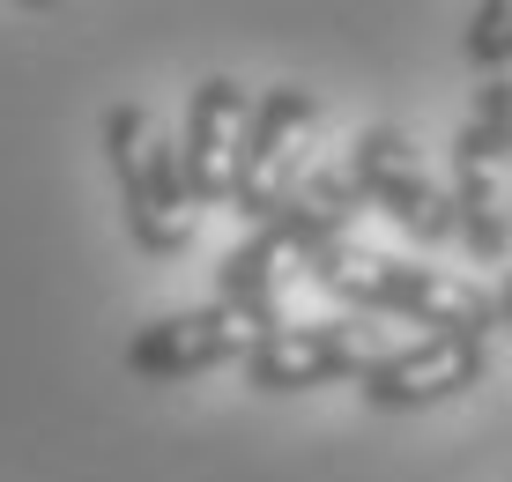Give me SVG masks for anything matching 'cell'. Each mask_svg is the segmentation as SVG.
<instances>
[{"label":"cell","instance_id":"11","mask_svg":"<svg viewBox=\"0 0 512 482\" xmlns=\"http://www.w3.org/2000/svg\"><path fill=\"white\" fill-rule=\"evenodd\" d=\"M461 60H468L483 82L512 75V0H483V8L468 15V30H461Z\"/></svg>","mask_w":512,"mask_h":482},{"label":"cell","instance_id":"9","mask_svg":"<svg viewBox=\"0 0 512 482\" xmlns=\"http://www.w3.org/2000/svg\"><path fill=\"white\" fill-rule=\"evenodd\" d=\"M453 238L483 267L512 260V156L475 119L453 134Z\"/></svg>","mask_w":512,"mask_h":482},{"label":"cell","instance_id":"1","mask_svg":"<svg viewBox=\"0 0 512 482\" xmlns=\"http://www.w3.org/2000/svg\"><path fill=\"white\" fill-rule=\"evenodd\" d=\"M305 275L357 319H401L423 334H483V342L498 334V297L431 260H401V253H372L357 238H334L327 253H312Z\"/></svg>","mask_w":512,"mask_h":482},{"label":"cell","instance_id":"4","mask_svg":"<svg viewBox=\"0 0 512 482\" xmlns=\"http://www.w3.org/2000/svg\"><path fill=\"white\" fill-rule=\"evenodd\" d=\"M320 127V97L305 82H275L253 97V119H245V149H238V193L231 208L245 223H275L282 201L305 178V141Z\"/></svg>","mask_w":512,"mask_h":482},{"label":"cell","instance_id":"7","mask_svg":"<svg viewBox=\"0 0 512 482\" xmlns=\"http://www.w3.org/2000/svg\"><path fill=\"white\" fill-rule=\"evenodd\" d=\"M483 371H490L483 334H416L401 349H379V364L357 379V394L379 416H416V408L461 401L468 386H483Z\"/></svg>","mask_w":512,"mask_h":482},{"label":"cell","instance_id":"12","mask_svg":"<svg viewBox=\"0 0 512 482\" xmlns=\"http://www.w3.org/2000/svg\"><path fill=\"white\" fill-rule=\"evenodd\" d=\"M475 127H483V134L512 156V75H498V82L475 89Z\"/></svg>","mask_w":512,"mask_h":482},{"label":"cell","instance_id":"13","mask_svg":"<svg viewBox=\"0 0 512 482\" xmlns=\"http://www.w3.org/2000/svg\"><path fill=\"white\" fill-rule=\"evenodd\" d=\"M498 327H512V267H505V282H498Z\"/></svg>","mask_w":512,"mask_h":482},{"label":"cell","instance_id":"3","mask_svg":"<svg viewBox=\"0 0 512 482\" xmlns=\"http://www.w3.org/2000/svg\"><path fill=\"white\" fill-rule=\"evenodd\" d=\"M342 171H349V186H357V201L372 208V216H386L409 245H446L453 238V193L431 178L423 149L401 127H364L349 141Z\"/></svg>","mask_w":512,"mask_h":482},{"label":"cell","instance_id":"6","mask_svg":"<svg viewBox=\"0 0 512 482\" xmlns=\"http://www.w3.org/2000/svg\"><path fill=\"white\" fill-rule=\"evenodd\" d=\"M260 342V327L231 305H186V312H164L149 327H134L127 342V371L141 386H179V379H201V371H223V364H245Z\"/></svg>","mask_w":512,"mask_h":482},{"label":"cell","instance_id":"8","mask_svg":"<svg viewBox=\"0 0 512 482\" xmlns=\"http://www.w3.org/2000/svg\"><path fill=\"white\" fill-rule=\"evenodd\" d=\"M245 119H253V97L231 75L193 82L186 97V134H179V164H186V193L193 208H231L238 193V149H245Z\"/></svg>","mask_w":512,"mask_h":482},{"label":"cell","instance_id":"10","mask_svg":"<svg viewBox=\"0 0 512 482\" xmlns=\"http://www.w3.org/2000/svg\"><path fill=\"white\" fill-rule=\"evenodd\" d=\"M312 253H305V238H297L290 223H253L245 238L223 253V267H216V305H231V312H245L260 334H275L282 327V275L290 267H305Z\"/></svg>","mask_w":512,"mask_h":482},{"label":"cell","instance_id":"5","mask_svg":"<svg viewBox=\"0 0 512 482\" xmlns=\"http://www.w3.org/2000/svg\"><path fill=\"white\" fill-rule=\"evenodd\" d=\"M372 364H379V327L349 312V319H305V327L282 319L275 334L253 342V356L238 371L253 394H312V386L364 379Z\"/></svg>","mask_w":512,"mask_h":482},{"label":"cell","instance_id":"2","mask_svg":"<svg viewBox=\"0 0 512 482\" xmlns=\"http://www.w3.org/2000/svg\"><path fill=\"white\" fill-rule=\"evenodd\" d=\"M104 164H112L119 186V216H127V238L149 260H179L193 253V230H201V208L186 193V164L179 141L164 134V119L149 104H112L104 112Z\"/></svg>","mask_w":512,"mask_h":482}]
</instances>
